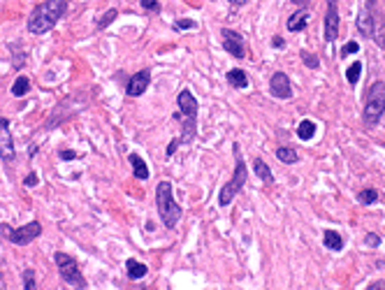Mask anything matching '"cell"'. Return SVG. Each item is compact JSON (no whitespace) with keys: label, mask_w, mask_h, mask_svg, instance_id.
Segmentation results:
<instances>
[{"label":"cell","mask_w":385,"mask_h":290,"mask_svg":"<svg viewBox=\"0 0 385 290\" xmlns=\"http://www.w3.org/2000/svg\"><path fill=\"white\" fill-rule=\"evenodd\" d=\"M68 9L65 0H44L33 9L30 19H28V33L33 35H44L58 23L63 14Z\"/></svg>","instance_id":"6da1fadb"},{"label":"cell","mask_w":385,"mask_h":290,"mask_svg":"<svg viewBox=\"0 0 385 290\" xmlns=\"http://www.w3.org/2000/svg\"><path fill=\"white\" fill-rule=\"evenodd\" d=\"M176 102H179V114H176V119L181 121L179 144H190L195 140V133H197V100L190 91H181L179 98H176Z\"/></svg>","instance_id":"7a4b0ae2"},{"label":"cell","mask_w":385,"mask_h":290,"mask_svg":"<svg viewBox=\"0 0 385 290\" xmlns=\"http://www.w3.org/2000/svg\"><path fill=\"white\" fill-rule=\"evenodd\" d=\"M155 207H158V216L165 223V228H174L179 218H181V207L174 202V193H172V183L160 181L155 188Z\"/></svg>","instance_id":"3957f363"},{"label":"cell","mask_w":385,"mask_h":290,"mask_svg":"<svg viewBox=\"0 0 385 290\" xmlns=\"http://www.w3.org/2000/svg\"><path fill=\"white\" fill-rule=\"evenodd\" d=\"M235 160H237V167H235V174H232V179L223 186V190H221V195H218V204L221 207H228V204L235 200V195L239 193V190L246 186V176H249V169H246V162H244L242 153H239V144H235Z\"/></svg>","instance_id":"277c9868"},{"label":"cell","mask_w":385,"mask_h":290,"mask_svg":"<svg viewBox=\"0 0 385 290\" xmlns=\"http://www.w3.org/2000/svg\"><path fill=\"white\" fill-rule=\"evenodd\" d=\"M385 112V84L383 81H376L369 86L365 98V121L369 126L379 123V119L383 116Z\"/></svg>","instance_id":"5b68a950"},{"label":"cell","mask_w":385,"mask_h":290,"mask_svg":"<svg viewBox=\"0 0 385 290\" xmlns=\"http://www.w3.org/2000/svg\"><path fill=\"white\" fill-rule=\"evenodd\" d=\"M54 260H56V265H58L61 279L65 281V284L72 286V288H86V281H84V277H81L79 265H77L75 258L68 256V253H63V251H56Z\"/></svg>","instance_id":"8992f818"},{"label":"cell","mask_w":385,"mask_h":290,"mask_svg":"<svg viewBox=\"0 0 385 290\" xmlns=\"http://www.w3.org/2000/svg\"><path fill=\"white\" fill-rule=\"evenodd\" d=\"M0 228H2L0 230L2 237H7V239L12 244H16V246H26V244L35 242V239L42 235V225L37 221H30V223H26V225H21V228H12V225L2 223Z\"/></svg>","instance_id":"52a82bcc"},{"label":"cell","mask_w":385,"mask_h":290,"mask_svg":"<svg viewBox=\"0 0 385 290\" xmlns=\"http://www.w3.org/2000/svg\"><path fill=\"white\" fill-rule=\"evenodd\" d=\"M0 155H2L5 162H12L16 158L14 140L9 135V119H2V116H0Z\"/></svg>","instance_id":"ba28073f"},{"label":"cell","mask_w":385,"mask_h":290,"mask_svg":"<svg viewBox=\"0 0 385 290\" xmlns=\"http://www.w3.org/2000/svg\"><path fill=\"white\" fill-rule=\"evenodd\" d=\"M339 12L337 0H327V14H325V42H334L339 35Z\"/></svg>","instance_id":"9c48e42d"},{"label":"cell","mask_w":385,"mask_h":290,"mask_svg":"<svg viewBox=\"0 0 385 290\" xmlns=\"http://www.w3.org/2000/svg\"><path fill=\"white\" fill-rule=\"evenodd\" d=\"M269 91L274 98L278 100H290L292 98V86H290V79L285 72H276L274 77L269 79Z\"/></svg>","instance_id":"30bf717a"},{"label":"cell","mask_w":385,"mask_h":290,"mask_svg":"<svg viewBox=\"0 0 385 290\" xmlns=\"http://www.w3.org/2000/svg\"><path fill=\"white\" fill-rule=\"evenodd\" d=\"M223 47L225 51H230L235 58H244L246 56V49H244V37L237 30H230V28H223Z\"/></svg>","instance_id":"8fae6325"},{"label":"cell","mask_w":385,"mask_h":290,"mask_svg":"<svg viewBox=\"0 0 385 290\" xmlns=\"http://www.w3.org/2000/svg\"><path fill=\"white\" fill-rule=\"evenodd\" d=\"M151 84V72L149 70H142V72L132 74L128 79V86H126V93L130 95V98H137V95H142L146 88H149Z\"/></svg>","instance_id":"7c38bea8"},{"label":"cell","mask_w":385,"mask_h":290,"mask_svg":"<svg viewBox=\"0 0 385 290\" xmlns=\"http://www.w3.org/2000/svg\"><path fill=\"white\" fill-rule=\"evenodd\" d=\"M372 5L374 2H367V7L360 12V16H358V30L365 35V37H372L374 26H376V19H374V14H372Z\"/></svg>","instance_id":"4fadbf2b"},{"label":"cell","mask_w":385,"mask_h":290,"mask_svg":"<svg viewBox=\"0 0 385 290\" xmlns=\"http://www.w3.org/2000/svg\"><path fill=\"white\" fill-rule=\"evenodd\" d=\"M306 21H309V9H306V7H299L297 12L288 16V30H290V33H299V30H304Z\"/></svg>","instance_id":"5bb4252c"},{"label":"cell","mask_w":385,"mask_h":290,"mask_svg":"<svg viewBox=\"0 0 385 290\" xmlns=\"http://www.w3.org/2000/svg\"><path fill=\"white\" fill-rule=\"evenodd\" d=\"M128 160H130V165H132V169H135V176H137V179L146 181V179H149V167H146V162H144L142 155L130 153V155H128Z\"/></svg>","instance_id":"9a60e30c"},{"label":"cell","mask_w":385,"mask_h":290,"mask_svg":"<svg viewBox=\"0 0 385 290\" xmlns=\"http://www.w3.org/2000/svg\"><path fill=\"white\" fill-rule=\"evenodd\" d=\"M126 272H128V277L130 279H142V277H146V265L144 263H139V260H135V258H130L128 263H126Z\"/></svg>","instance_id":"2e32d148"},{"label":"cell","mask_w":385,"mask_h":290,"mask_svg":"<svg viewBox=\"0 0 385 290\" xmlns=\"http://www.w3.org/2000/svg\"><path fill=\"white\" fill-rule=\"evenodd\" d=\"M323 239H325V246H327L330 251H341L344 249V239H341V235L334 232V230H325Z\"/></svg>","instance_id":"e0dca14e"},{"label":"cell","mask_w":385,"mask_h":290,"mask_svg":"<svg viewBox=\"0 0 385 290\" xmlns=\"http://www.w3.org/2000/svg\"><path fill=\"white\" fill-rule=\"evenodd\" d=\"M228 81H230V86H235V88H246L249 86V74L244 72V70H230V72H228Z\"/></svg>","instance_id":"ac0fdd59"},{"label":"cell","mask_w":385,"mask_h":290,"mask_svg":"<svg viewBox=\"0 0 385 290\" xmlns=\"http://www.w3.org/2000/svg\"><path fill=\"white\" fill-rule=\"evenodd\" d=\"M30 91V79H28L26 74H21V77H16L12 84V95H16V98H23V95Z\"/></svg>","instance_id":"d6986e66"},{"label":"cell","mask_w":385,"mask_h":290,"mask_svg":"<svg viewBox=\"0 0 385 290\" xmlns=\"http://www.w3.org/2000/svg\"><path fill=\"white\" fill-rule=\"evenodd\" d=\"M253 169H256V174L262 179V181H267V183H274V174H271V169L264 165V160L262 158H256L253 160Z\"/></svg>","instance_id":"ffe728a7"},{"label":"cell","mask_w":385,"mask_h":290,"mask_svg":"<svg viewBox=\"0 0 385 290\" xmlns=\"http://www.w3.org/2000/svg\"><path fill=\"white\" fill-rule=\"evenodd\" d=\"M313 135H316V123H313V121H309V119H306V121H302L297 126V137L302 140V142H309Z\"/></svg>","instance_id":"44dd1931"},{"label":"cell","mask_w":385,"mask_h":290,"mask_svg":"<svg viewBox=\"0 0 385 290\" xmlns=\"http://www.w3.org/2000/svg\"><path fill=\"white\" fill-rule=\"evenodd\" d=\"M276 158L281 162H285V165H292V162L299 160V153L290 146H281V148H276Z\"/></svg>","instance_id":"7402d4cb"},{"label":"cell","mask_w":385,"mask_h":290,"mask_svg":"<svg viewBox=\"0 0 385 290\" xmlns=\"http://www.w3.org/2000/svg\"><path fill=\"white\" fill-rule=\"evenodd\" d=\"M360 74H362V63L355 61L351 68L346 70V79H348V84H353V86H355V84H358V79H360Z\"/></svg>","instance_id":"603a6c76"},{"label":"cell","mask_w":385,"mask_h":290,"mask_svg":"<svg viewBox=\"0 0 385 290\" xmlns=\"http://www.w3.org/2000/svg\"><path fill=\"white\" fill-rule=\"evenodd\" d=\"M376 200H379V190H374V188H365V190H360V202L372 204V202H376Z\"/></svg>","instance_id":"cb8c5ba5"},{"label":"cell","mask_w":385,"mask_h":290,"mask_svg":"<svg viewBox=\"0 0 385 290\" xmlns=\"http://www.w3.org/2000/svg\"><path fill=\"white\" fill-rule=\"evenodd\" d=\"M33 288H37V284H35V272L26 270L23 272V290H33Z\"/></svg>","instance_id":"d4e9b609"},{"label":"cell","mask_w":385,"mask_h":290,"mask_svg":"<svg viewBox=\"0 0 385 290\" xmlns=\"http://www.w3.org/2000/svg\"><path fill=\"white\" fill-rule=\"evenodd\" d=\"M116 16H119V12H116V9H109L105 16H100V19H98V28H107L109 23L116 19Z\"/></svg>","instance_id":"484cf974"},{"label":"cell","mask_w":385,"mask_h":290,"mask_svg":"<svg viewBox=\"0 0 385 290\" xmlns=\"http://www.w3.org/2000/svg\"><path fill=\"white\" fill-rule=\"evenodd\" d=\"M195 26H197V23L193 19H181V21H176V23H174L176 30H195Z\"/></svg>","instance_id":"4316f807"},{"label":"cell","mask_w":385,"mask_h":290,"mask_svg":"<svg viewBox=\"0 0 385 290\" xmlns=\"http://www.w3.org/2000/svg\"><path fill=\"white\" fill-rule=\"evenodd\" d=\"M302 61H304V63H306V65H309L311 70H316V68H318V58H316V56L304 54V51H302Z\"/></svg>","instance_id":"83f0119b"},{"label":"cell","mask_w":385,"mask_h":290,"mask_svg":"<svg viewBox=\"0 0 385 290\" xmlns=\"http://www.w3.org/2000/svg\"><path fill=\"white\" fill-rule=\"evenodd\" d=\"M142 7H144V9H149V12H160L158 0H142Z\"/></svg>","instance_id":"f1b7e54d"},{"label":"cell","mask_w":385,"mask_h":290,"mask_svg":"<svg viewBox=\"0 0 385 290\" xmlns=\"http://www.w3.org/2000/svg\"><path fill=\"white\" fill-rule=\"evenodd\" d=\"M360 49V44L358 42H348V44H346L344 49H341V56H348V54H355V51H358Z\"/></svg>","instance_id":"f546056e"},{"label":"cell","mask_w":385,"mask_h":290,"mask_svg":"<svg viewBox=\"0 0 385 290\" xmlns=\"http://www.w3.org/2000/svg\"><path fill=\"white\" fill-rule=\"evenodd\" d=\"M365 242H367V246H372V249H376V246H381V237H379V235H374V232H372V235H367V239H365Z\"/></svg>","instance_id":"4dcf8cb0"},{"label":"cell","mask_w":385,"mask_h":290,"mask_svg":"<svg viewBox=\"0 0 385 290\" xmlns=\"http://www.w3.org/2000/svg\"><path fill=\"white\" fill-rule=\"evenodd\" d=\"M61 160H77L79 158V153H75V151H70V148H65V151H61Z\"/></svg>","instance_id":"1f68e13d"},{"label":"cell","mask_w":385,"mask_h":290,"mask_svg":"<svg viewBox=\"0 0 385 290\" xmlns=\"http://www.w3.org/2000/svg\"><path fill=\"white\" fill-rule=\"evenodd\" d=\"M23 183H26V186H37V174H28Z\"/></svg>","instance_id":"d6a6232c"},{"label":"cell","mask_w":385,"mask_h":290,"mask_svg":"<svg viewBox=\"0 0 385 290\" xmlns=\"http://www.w3.org/2000/svg\"><path fill=\"white\" fill-rule=\"evenodd\" d=\"M249 0H230V5H235V7H242V5H246Z\"/></svg>","instance_id":"836d02e7"},{"label":"cell","mask_w":385,"mask_h":290,"mask_svg":"<svg viewBox=\"0 0 385 290\" xmlns=\"http://www.w3.org/2000/svg\"><path fill=\"white\" fill-rule=\"evenodd\" d=\"M376 288H385V281H379V284H372L369 290H376Z\"/></svg>","instance_id":"e575fe53"},{"label":"cell","mask_w":385,"mask_h":290,"mask_svg":"<svg viewBox=\"0 0 385 290\" xmlns=\"http://www.w3.org/2000/svg\"><path fill=\"white\" fill-rule=\"evenodd\" d=\"M292 2H295V5H299V7H306L311 0H292Z\"/></svg>","instance_id":"d590c367"},{"label":"cell","mask_w":385,"mask_h":290,"mask_svg":"<svg viewBox=\"0 0 385 290\" xmlns=\"http://www.w3.org/2000/svg\"><path fill=\"white\" fill-rule=\"evenodd\" d=\"M274 47L281 49V47H283V40H281V37H274Z\"/></svg>","instance_id":"8d00e7d4"},{"label":"cell","mask_w":385,"mask_h":290,"mask_svg":"<svg viewBox=\"0 0 385 290\" xmlns=\"http://www.w3.org/2000/svg\"><path fill=\"white\" fill-rule=\"evenodd\" d=\"M0 288H5V281H2V265H0Z\"/></svg>","instance_id":"74e56055"}]
</instances>
